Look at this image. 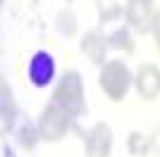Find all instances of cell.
<instances>
[{
	"instance_id": "8",
	"label": "cell",
	"mask_w": 160,
	"mask_h": 157,
	"mask_svg": "<svg viewBox=\"0 0 160 157\" xmlns=\"http://www.w3.org/2000/svg\"><path fill=\"white\" fill-rule=\"evenodd\" d=\"M79 48H81V52L91 59V64H100V67L105 64L108 43H105V38H103L98 31L84 33V36H81V40H79Z\"/></svg>"
},
{
	"instance_id": "4",
	"label": "cell",
	"mask_w": 160,
	"mask_h": 157,
	"mask_svg": "<svg viewBox=\"0 0 160 157\" xmlns=\"http://www.w3.org/2000/svg\"><path fill=\"white\" fill-rule=\"evenodd\" d=\"M124 14H127L129 26H132V29H136L139 33L151 31V26H153V19H155L153 0H127Z\"/></svg>"
},
{
	"instance_id": "5",
	"label": "cell",
	"mask_w": 160,
	"mask_h": 157,
	"mask_svg": "<svg viewBox=\"0 0 160 157\" xmlns=\"http://www.w3.org/2000/svg\"><path fill=\"white\" fill-rule=\"evenodd\" d=\"M112 152V129L108 124H96L86 133V157H110Z\"/></svg>"
},
{
	"instance_id": "10",
	"label": "cell",
	"mask_w": 160,
	"mask_h": 157,
	"mask_svg": "<svg viewBox=\"0 0 160 157\" xmlns=\"http://www.w3.org/2000/svg\"><path fill=\"white\" fill-rule=\"evenodd\" d=\"M127 148H129V152L136 155V157L148 155V150H151V136L141 133V131H132L129 138H127Z\"/></svg>"
},
{
	"instance_id": "14",
	"label": "cell",
	"mask_w": 160,
	"mask_h": 157,
	"mask_svg": "<svg viewBox=\"0 0 160 157\" xmlns=\"http://www.w3.org/2000/svg\"><path fill=\"white\" fill-rule=\"evenodd\" d=\"M58 29H60L65 36H74L77 33V19H74V14L69 10H62L58 14Z\"/></svg>"
},
{
	"instance_id": "2",
	"label": "cell",
	"mask_w": 160,
	"mask_h": 157,
	"mask_svg": "<svg viewBox=\"0 0 160 157\" xmlns=\"http://www.w3.org/2000/svg\"><path fill=\"white\" fill-rule=\"evenodd\" d=\"M50 102L60 105L62 110H67L72 117L84 112V83H81L79 72H65V76L60 78V83L55 86L53 91V100Z\"/></svg>"
},
{
	"instance_id": "13",
	"label": "cell",
	"mask_w": 160,
	"mask_h": 157,
	"mask_svg": "<svg viewBox=\"0 0 160 157\" xmlns=\"http://www.w3.org/2000/svg\"><path fill=\"white\" fill-rule=\"evenodd\" d=\"M108 40H110V45L120 48V50H124V52H134V40H132V36H129L127 26H120Z\"/></svg>"
},
{
	"instance_id": "7",
	"label": "cell",
	"mask_w": 160,
	"mask_h": 157,
	"mask_svg": "<svg viewBox=\"0 0 160 157\" xmlns=\"http://www.w3.org/2000/svg\"><path fill=\"white\" fill-rule=\"evenodd\" d=\"M134 83H136V91H139L141 98H146V100L158 98L160 95V69L153 64H141L136 69Z\"/></svg>"
},
{
	"instance_id": "15",
	"label": "cell",
	"mask_w": 160,
	"mask_h": 157,
	"mask_svg": "<svg viewBox=\"0 0 160 157\" xmlns=\"http://www.w3.org/2000/svg\"><path fill=\"white\" fill-rule=\"evenodd\" d=\"M151 31H153L155 48H158V52H160V10L155 12V19H153V26H151Z\"/></svg>"
},
{
	"instance_id": "3",
	"label": "cell",
	"mask_w": 160,
	"mask_h": 157,
	"mask_svg": "<svg viewBox=\"0 0 160 157\" xmlns=\"http://www.w3.org/2000/svg\"><path fill=\"white\" fill-rule=\"evenodd\" d=\"M72 114L67 110H62L60 105L50 102L46 110L41 112L38 117V133L41 140H48V143H58L67 136V131L72 126Z\"/></svg>"
},
{
	"instance_id": "1",
	"label": "cell",
	"mask_w": 160,
	"mask_h": 157,
	"mask_svg": "<svg viewBox=\"0 0 160 157\" xmlns=\"http://www.w3.org/2000/svg\"><path fill=\"white\" fill-rule=\"evenodd\" d=\"M132 81H134L132 72H129L127 64H124V62H120V59L105 62V64H103V69H100V74H98V86H100V91L105 93L110 100H115V102H122V100L127 98Z\"/></svg>"
},
{
	"instance_id": "6",
	"label": "cell",
	"mask_w": 160,
	"mask_h": 157,
	"mask_svg": "<svg viewBox=\"0 0 160 157\" xmlns=\"http://www.w3.org/2000/svg\"><path fill=\"white\" fill-rule=\"evenodd\" d=\"M55 76V59L50 52L38 50L29 62V81H31L36 88H46Z\"/></svg>"
},
{
	"instance_id": "16",
	"label": "cell",
	"mask_w": 160,
	"mask_h": 157,
	"mask_svg": "<svg viewBox=\"0 0 160 157\" xmlns=\"http://www.w3.org/2000/svg\"><path fill=\"white\" fill-rule=\"evenodd\" d=\"M67 2H69V0H67Z\"/></svg>"
},
{
	"instance_id": "11",
	"label": "cell",
	"mask_w": 160,
	"mask_h": 157,
	"mask_svg": "<svg viewBox=\"0 0 160 157\" xmlns=\"http://www.w3.org/2000/svg\"><path fill=\"white\" fill-rule=\"evenodd\" d=\"M96 7H98V17L103 24H110L120 17L122 12V5L120 0H96Z\"/></svg>"
},
{
	"instance_id": "9",
	"label": "cell",
	"mask_w": 160,
	"mask_h": 157,
	"mask_svg": "<svg viewBox=\"0 0 160 157\" xmlns=\"http://www.w3.org/2000/svg\"><path fill=\"white\" fill-rule=\"evenodd\" d=\"M0 112H2V131H12L14 126V119H17V105H14V98H12V91L7 88V81L0 83Z\"/></svg>"
},
{
	"instance_id": "12",
	"label": "cell",
	"mask_w": 160,
	"mask_h": 157,
	"mask_svg": "<svg viewBox=\"0 0 160 157\" xmlns=\"http://www.w3.org/2000/svg\"><path fill=\"white\" fill-rule=\"evenodd\" d=\"M17 138H19V145L24 148V150H33L36 148V143L41 140V133H38V124L33 126L31 121H24L19 129V133H17Z\"/></svg>"
}]
</instances>
